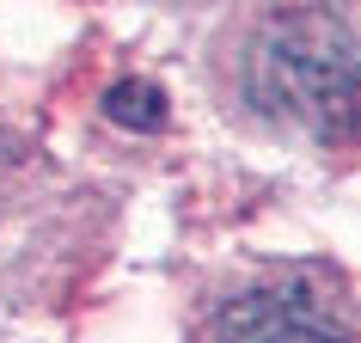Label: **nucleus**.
<instances>
[{"label": "nucleus", "instance_id": "obj_1", "mask_svg": "<svg viewBox=\"0 0 361 343\" xmlns=\"http://www.w3.org/2000/svg\"><path fill=\"white\" fill-rule=\"evenodd\" d=\"M214 86L269 135L361 141V31L343 0H239L214 37Z\"/></svg>", "mask_w": 361, "mask_h": 343}, {"label": "nucleus", "instance_id": "obj_2", "mask_svg": "<svg viewBox=\"0 0 361 343\" xmlns=\"http://www.w3.org/2000/svg\"><path fill=\"white\" fill-rule=\"evenodd\" d=\"M196 343H361V306L324 270H269L221 294Z\"/></svg>", "mask_w": 361, "mask_h": 343}, {"label": "nucleus", "instance_id": "obj_3", "mask_svg": "<svg viewBox=\"0 0 361 343\" xmlns=\"http://www.w3.org/2000/svg\"><path fill=\"white\" fill-rule=\"evenodd\" d=\"M111 111L129 116V123H141V129H153V123H159V92H153V86H116Z\"/></svg>", "mask_w": 361, "mask_h": 343}]
</instances>
